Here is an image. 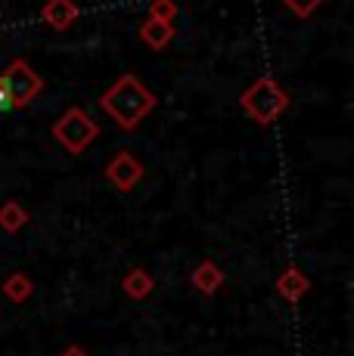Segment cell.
Returning a JSON list of instances; mask_svg holds the SVG:
<instances>
[{
	"label": "cell",
	"mask_w": 354,
	"mask_h": 356,
	"mask_svg": "<svg viewBox=\"0 0 354 356\" xmlns=\"http://www.w3.org/2000/svg\"><path fill=\"white\" fill-rule=\"evenodd\" d=\"M190 282H193V289L199 294H215L224 285V270L215 264V260H202V264L193 270Z\"/></svg>",
	"instance_id": "9"
},
{
	"label": "cell",
	"mask_w": 354,
	"mask_h": 356,
	"mask_svg": "<svg viewBox=\"0 0 354 356\" xmlns=\"http://www.w3.org/2000/svg\"><path fill=\"white\" fill-rule=\"evenodd\" d=\"M280 3L295 19H308V16H314L317 13V6H323V0H280Z\"/></svg>",
	"instance_id": "13"
},
{
	"label": "cell",
	"mask_w": 354,
	"mask_h": 356,
	"mask_svg": "<svg viewBox=\"0 0 354 356\" xmlns=\"http://www.w3.org/2000/svg\"><path fill=\"white\" fill-rule=\"evenodd\" d=\"M240 106L255 124L270 127L286 108H289V93H286L274 78H258L255 84H249L246 90L240 93Z\"/></svg>",
	"instance_id": "2"
},
{
	"label": "cell",
	"mask_w": 354,
	"mask_h": 356,
	"mask_svg": "<svg viewBox=\"0 0 354 356\" xmlns=\"http://www.w3.org/2000/svg\"><path fill=\"white\" fill-rule=\"evenodd\" d=\"M3 294L13 304H25V300L35 294V282H31V276H25V273H13V276L3 279Z\"/></svg>",
	"instance_id": "11"
},
{
	"label": "cell",
	"mask_w": 354,
	"mask_h": 356,
	"mask_svg": "<svg viewBox=\"0 0 354 356\" xmlns=\"http://www.w3.org/2000/svg\"><path fill=\"white\" fill-rule=\"evenodd\" d=\"M137 31H140V40L149 47V50H165V47L174 40V25L162 22V19H153V16L143 19Z\"/></svg>",
	"instance_id": "8"
},
{
	"label": "cell",
	"mask_w": 354,
	"mask_h": 356,
	"mask_svg": "<svg viewBox=\"0 0 354 356\" xmlns=\"http://www.w3.org/2000/svg\"><path fill=\"white\" fill-rule=\"evenodd\" d=\"M0 78L6 81V90H10L13 108L31 106V99L40 97V90H44V81H40V74L29 63H25V59H13Z\"/></svg>",
	"instance_id": "4"
},
{
	"label": "cell",
	"mask_w": 354,
	"mask_h": 356,
	"mask_svg": "<svg viewBox=\"0 0 354 356\" xmlns=\"http://www.w3.org/2000/svg\"><path fill=\"white\" fill-rule=\"evenodd\" d=\"M6 108H13V102H10V90H6V81L0 78V112H6Z\"/></svg>",
	"instance_id": "15"
},
{
	"label": "cell",
	"mask_w": 354,
	"mask_h": 356,
	"mask_svg": "<svg viewBox=\"0 0 354 356\" xmlns=\"http://www.w3.org/2000/svg\"><path fill=\"white\" fill-rule=\"evenodd\" d=\"M149 16L162 19V22H171V19L177 16L174 0H153V6H149Z\"/></svg>",
	"instance_id": "14"
},
{
	"label": "cell",
	"mask_w": 354,
	"mask_h": 356,
	"mask_svg": "<svg viewBox=\"0 0 354 356\" xmlns=\"http://www.w3.org/2000/svg\"><path fill=\"white\" fill-rule=\"evenodd\" d=\"M100 108H103L121 130L131 134V130L155 108V93L143 87V81L137 74H121L103 97H100Z\"/></svg>",
	"instance_id": "1"
},
{
	"label": "cell",
	"mask_w": 354,
	"mask_h": 356,
	"mask_svg": "<svg viewBox=\"0 0 354 356\" xmlns=\"http://www.w3.org/2000/svg\"><path fill=\"white\" fill-rule=\"evenodd\" d=\"M155 289V279L149 276L143 266H134V270L125 273V279H121V291L128 294L131 300H146L149 294Z\"/></svg>",
	"instance_id": "10"
},
{
	"label": "cell",
	"mask_w": 354,
	"mask_h": 356,
	"mask_svg": "<svg viewBox=\"0 0 354 356\" xmlns=\"http://www.w3.org/2000/svg\"><path fill=\"white\" fill-rule=\"evenodd\" d=\"M59 356H91V353H87V350H84V347L72 344V347H66V350H63V353H59Z\"/></svg>",
	"instance_id": "16"
},
{
	"label": "cell",
	"mask_w": 354,
	"mask_h": 356,
	"mask_svg": "<svg viewBox=\"0 0 354 356\" xmlns=\"http://www.w3.org/2000/svg\"><path fill=\"white\" fill-rule=\"evenodd\" d=\"M40 19H44L53 31H66V29H72V22L78 19V3H75V0H47L44 10H40Z\"/></svg>",
	"instance_id": "7"
},
{
	"label": "cell",
	"mask_w": 354,
	"mask_h": 356,
	"mask_svg": "<svg viewBox=\"0 0 354 356\" xmlns=\"http://www.w3.org/2000/svg\"><path fill=\"white\" fill-rule=\"evenodd\" d=\"M25 223H29V211H25L19 202H6V204H0V229H3V232L16 236V232L25 227Z\"/></svg>",
	"instance_id": "12"
},
{
	"label": "cell",
	"mask_w": 354,
	"mask_h": 356,
	"mask_svg": "<svg viewBox=\"0 0 354 356\" xmlns=\"http://www.w3.org/2000/svg\"><path fill=\"white\" fill-rule=\"evenodd\" d=\"M143 174H146V170H143V161L134 152H128V149L115 152L106 164V180L112 183L118 193H131V189L143 180Z\"/></svg>",
	"instance_id": "5"
},
{
	"label": "cell",
	"mask_w": 354,
	"mask_h": 356,
	"mask_svg": "<svg viewBox=\"0 0 354 356\" xmlns=\"http://www.w3.org/2000/svg\"><path fill=\"white\" fill-rule=\"evenodd\" d=\"M97 136H100V124L78 106H69L63 115H59L56 124H53V140H56L69 155H81Z\"/></svg>",
	"instance_id": "3"
},
{
	"label": "cell",
	"mask_w": 354,
	"mask_h": 356,
	"mask_svg": "<svg viewBox=\"0 0 354 356\" xmlns=\"http://www.w3.org/2000/svg\"><path fill=\"white\" fill-rule=\"evenodd\" d=\"M308 291H311V279L305 276V270H298L295 264H289L280 276H277V294H280L283 300H289V304H298Z\"/></svg>",
	"instance_id": "6"
}]
</instances>
